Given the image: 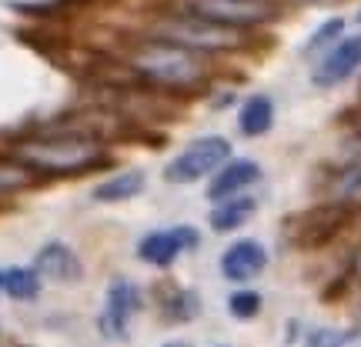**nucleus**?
Wrapping results in <instances>:
<instances>
[{
    "mask_svg": "<svg viewBox=\"0 0 361 347\" xmlns=\"http://www.w3.org/2000/svg\"><path fill=\"white\" fill-rule=\"evenodd\" d=\"M130 67L137 74H144L147 80L174 87V90H191L207 77V67L201 61V53L178 47V44H164V40L137 47L134 57H130Z\"/></svg>",
    "mask_w": 361,
    "mask_h": 347,
    "instance_id": "obj_1",
    "label": "nucleus"
},
{
    "mask_svg": "<svg viewBox=\"0 0 361 347\" xmlns=\"http://www.w3.org/2000/svg\"><path fill=\"white\" fill-rule=\"evenodd\" d=\"M20 164L44 174H78L94 168L104 157V147L87 137H44V141H27L17 147Z\"/></svg>",
    "mask_w": 361,
    "mask_h": 347,
    "instance_id": "obj_2",
    "label": "nucleus"
},
{
    "mask_svg": "<svg viewBox=\"0 0 361 347\" xmlns=\"http://www.w3.org/2000/svg\"><path fill=\"white\" fill-rule=\"evenodd\" d=\"M154 37L164 44H178L197 53H214V51H234L245 44V30L241 27H224L194 13H174L154 24Z\"/></svg>",
    "mask_w": 361,
    "mask_h": 347,
    "instance_id": "obj_3",
    "label": "nucleus"
},
{
    "mask_svg": "<svg viewBox=\"0 0 361 347\" xmlns=\"http://www.w3.org/2000/svg\"><path fill=\"white\" fill-rule=\"evenodd\" d=\"M228 157H231V144L224 141V137H218V134L197 137V141L188 144L168 168H164V180H168V184H197V180H204L207 174H214L218 168H224Z\"/></svg>",
    "mask_w": 361,
    "mask_h": 347,
    "instance_id": "obj_4",
    "label": "nucleus"
},
{
    "mask_svg": "<svg viewBox=\"0 0 361 347\" xmlns=\"http://www.w3.org/2000/svg\"><path fill=\"white\" fill-rule=\"evenodd\" d=\"M144 310V294L134 281H124L117 277L107 287V301H104V310L97 314V331L107 341H124L128 337V324L130 317H137Z\"/></svg>",
    "mask_w": 361,
    "mask_h": 347,
    "instance_id": "obj_5",
    "label": "nucleus"
},
{
    "mask_svg": "<svg viewBox=\"0 0 361 347\" xmlns=\"http://www.w3.org/2000/svg\"><path fill=\"white\" fill-rule=\"evenodd\" d=\"M180 7L184 13H194V17H204V20L224 27H241V30L274 17V7L264 0H180Z\"/></svg>",
    "mask_w": 361,
    "mask_h": 347,
    "instance_id": "obj_6",
    "label": "nucleus"
},
{
    "mask_svg": "<svg viewBox=\"0 0 361 347\" xmlns=\"http://www.w3.org/2000/svg\"><path fill=\"white\" fill-rule=\"evenodd\" d=\"M197 247V231L191 224H180V227H168V231H154L147 234L141 244H137V254H141L144 264H154V267H168L184 254V251H194Z\"/></svg>",
    "mask_w": 361,
    "mask_h": 347,
    "instance_id": "obj_7",
    "label": "nucleus"
},
{
    "mask_svg": "<svg viewBox=\"0 0 361 347\" xmlns=\"http://www.w3.org/2000/svg\"><path fill=\"white\" fill-rule=\"evenodd\" d=\"M345 217H348V207H341V204L314 207V210L298 217V227H291V241L298 247H322L338 234Z\"/></svg>",
    "mask_w": 361,
    "mask_h": 347,
    "instance_id": "obj_8",
    "label": "nucleus"
},
{
    "mask_svg": "<svg viewBox=\"0 0 361 347\" xmlns=\"http://www.w3.org/2000/svg\"><path fill=\"white\" fill-rule=\"evenodd\" d=\"M358 67H361V34H351V37L338 40L331 47V53L311 70V80H314V87H338Z\"/></svg>",
    "mask_w": 361,
    "mask_h": 347,
    "instance_id": "obj_9",
    "label": "nucleus"
},
{
    "mask_svg": "<svg viewBox=\"0 0 361 347\" xmlns=\"http://www.w3.org/2000/svg\"><path fill=\"white\" fill-rule=\"evenodd\" d=\"M268 267V251L258 241H238L221 254V274L234 284H245L251 277H258Z\"/></svg>",
    "mask_w": 361,
    "mask_h": 347,
    "instance_id": "obj_10",
    "label": "nucleus"
},
{
    "mask_svg": "<svg viewBox=\"0 0 361 347\" xmlns=\"http://www.w3.org/2000/svg\"><path fill=\"white\" fill-rule=\"evenodd\" d=\"M34 270H37L44 281H57V284H71L84 274L78 254L64 241H51V244L40 247L37 258H34Z\"/></svg>",
    "mask_w": 361,
    "mask_h": 347,
    "instance_id": "obj_11",
    "label": "nucleus"
},
{
    "mask_svg": "<svg viewBox=\"0 0 361 347\" xmlns=\"http://www.w3.org/2000/svg\"><path fill=\"white\" fill-rule=\"evenodd\" d=\"M261 177V168L255 160H228L224 168L214 170V180L207 187V197L211 201H224V197H234L245 187H251L255 180Z\"/></svg>",
    "mask_w": 361,
    "mask_h": 347,
    "instance_id": "obj_12",
    "label": "nucleus"
},
{
    "mask_svg": "<svg viewBox=\"0 0 361 347\" xmlns=\"http://www.w3.org/2000/svg\"><path fill=\"white\" fill-rule=\"evenodd\" d=\"M144 184H147L144 170H121V174L101 180L94 187V201H101V204H121V201L137 197L144 191Z\"/></svg>",
    "mask_w": 361,
    "mask_h": 347,
    "instance_id": "obj_13",
    "label": "nucleus"
},
{
    "mask_svg": "<svg viewBox=\"0 0 361 347\" xmlns=\"http://www.w3.org/2000/svg\"><path fill=\"white\" fill-rule=\"evenodd\" d=\"M255 210H258V201H255V197H247V194L224 197V201H218V207L211 210V227H214L218 234L234 231V227H241Z\"/></svg>",
    "mask_w": 361,
    "mask_h": 347,
    "instance_id": "obj_14",
    "label": "nucleus"
},
{
    "mask_svg": "<svg viewBox=\"0 0 361 347\" xmlns=\"http://www.w3.org/2000/svg\"><path fill=\"white\" fill-rule=\"evenodd\" d=\"M271 124H274V103L271 97L264 94H255V97H247L245 107H241V114H238V127L245 137H261V134H268Z\"/></svg>",
    "mask_w": 361,
    "mask_h": 347,
    "instance_id": "obj_15",
    "label": "nucleus"
},
{
    "mask_svg": "<svg viewBox=\"0 0 361 347\" xmlns=\"http://www.w3.org/2000/svg\"><path fill=\"white\" fill-rule=\"evenodd\" d=\"M331 204H341V207L361 204V160L348 164L331 180Z\"/></svg>",
    "mask_w": 361,
    "mask_h": 347,
    "instance_id": "obj_16",
    "label": "nucleus"
},
{
    "mask_svg": "<svg viewBox=\"0 0 361 347\" xmlns=\"http://www.w3.org/2000/svg\"><path fill=\"white\" fill-rule=\"evenodd\" d=\"M40 277L34 267H11L4 270V291L13 297V301H30V297H37L40 291Z\"/></svg>",
    "mask_w": 361,
    "mask_h": 347,
    "instance_id": "obj_17",
    "label": "nucleus"
},
{
    "mask_svg": "<svg viewBox=\"0 0 361 347\" xmlns=\"http://www.w3.org/2000/svg\"><path fill=\"white\" fill-rule=\"evenodd\" d=\"M228 310H231V317H238V321H251V317H258V310H261V294L258 291H238L228 301Z\"/></svg>",
    "mask_w": 361,
    "mask_h": 347,
    "instance_id": "obj_18",
    "label": "nucleus"
},
{
    "mask_svg": "<svg viewBox=\"0 0 361 347\" xmlns=\"http://www.w3.org/2000/svg\"><path fill=\"white\" fill-rule=\"evenodd\" d=\"M168 317L171 321H191V317H197V294L194 291H178L168 301Z\"/></svg>",
    "mask_w": 361,
    "mask_h": 347,
    "instance_id": "obj_19",
    "label": "nucleus"
},
{
    "mask_svg": "<svg viewBox=\"0 0 361 347\" xmlns=\"http://www.w3.org/2000/svg\"><path fill=\"white\" fill-rule=\"evenodd\" d=\"M341 30H345V20H341V17H335V20L322 24L314 34H311L308 44H305V53H314V51H322V47H328L335 37H341Z\"/></svg>",
    "mask_w": 361,
    "mask_h": 347,
    "instance_id": "obj_20",
    "label": "nucleus"
},
{
    "mask_svg": "<svg viewBox=\"0 0 361 347\" xmlns=\"http://www.w3.org/2000/svg\"><path fill=\"white\" fill-rule=\"evenodd\" d=\"M345 341H348V334H338V331H314L308 337L311 347H341Z\"/></svg>",
    "mask_w": 361,
    "mask_h": 347,
    "instance_id": "obj_21",
    "label": "nucleus"
},
{
    "mask_svg": "<svg viewBox=\"0 0 361 347\" xmlns=\"http://www.w3.org/2000/svg\"><path fill=\"white\" fill-rule=\"evenodd\" d=\"M20 184H27V174L20 168H0V191L20 187Z\"/></svg>",
    "mask_w": 361,
    "mask_h": 347,
    "instance_id": "obj_22",
    "label": "nucleus"
},
{
    "mask_svg": "<svg viewBox=\"0 0 361 347\" xmlns=\"http://www.w3.org/2000/svg\"><path fill=\"white\" fill-rule=\"evenodd\" d=\"M351 274L361 281V247H358V254H355V260H351Z\"/></svg>",
    "mask_w": 361,
    "mask_h": 347,
    "instance_id": "obj_23",
    "label": "nucleus"
},
{
    "mask_svg": "<svg viewBox=\"0 0 361 347\" xmlns=\"http://www.w3.org/2000/svg\"><path fill=\"white\" fill-rule=\"evenodd\" d=\"M164 347H191V344H184V341H171V344H164Z\"/></svg>",
    "mask_w": 361,
    "mask_h": 347,
    "instance_id": "obj_24",
    "label": "nucleus"
},
{
    "mask_svg": "<svg viewBox=\"0 0 361 347\" xmlns=\"http://www.w3.org/2000/svg\"><path fill=\"white\" fill-rule=\"evenodd\" d=\"M0 291H4V270H0Z\"/></svg>",
    "mask_w": 361,
    "mask_h": 347,
    "instance_id": "obj_25",
    "label": "nucleus"
},
{
    "mask_svg": "<svg viewBox=\"0 0 361 347\" xmlns=\"http://www.w3.org/2000/svg\"><path fill=\"white\" fill-rule=\"evenodd\" d=\"M358 127H361V111H358Z\"/></svg>",
    "mask_w": 361,
    "mask_h": 347,
    "instance_id": "obj_26",
    "label": "nucleus"
}]
</instances>
